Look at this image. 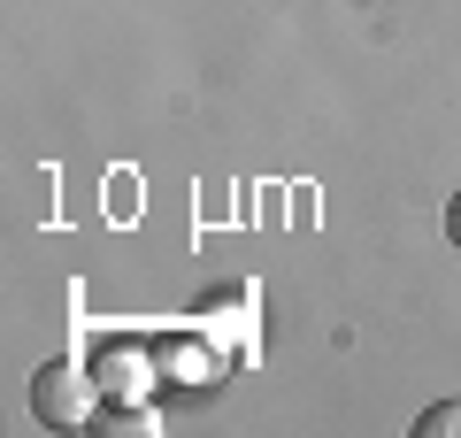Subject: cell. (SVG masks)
<instances>
[{"mask_svg": "<svg viewBox=\"0 0 461 438\" xmlns=\"http://www.w3.org/2000/svg\"><path fill=\"white\" fill-rule=\"evenodd\" d=\"M423 438H461V400H438V407H423V423H415Z\"/></svg>", "mask_w": 461, "mask_h": 438, "instance_id": "4", "label": "cell"}, {"mask_svg": "<svg viewBox=\"0 0 461 438\" xmlns=\"http://www.w3.org/2000/svg\"><path fill=\"white\" fill-rule=\"evenodd\" d=\"M446 239H454V246H461V193H454V200H446Z\"/></svg>", "mask_w": 461, "mask_h": 438, "instance_id": "5", "label": "cell"}, {"mask_svg": "<svg viewBox=\"0 0 461 438\" xmlns=\"http://www.w3.org/2000/svg\"><path fill=\"white\" fill-rule=\"evenodd\" d=\"M93 377H100V392H108V400H147V392H154V361L139 354L131 339L100 346V354H93Z\"/></svg>", "mask_w": 461, "mask_h": 438, "instance_id": "2", "label": "cell"}, {"mask_svg": "<svg viewBox=\"0 0 461 438\" xmlns=\"http://www.w3.org/2000/svg\"><path fill=\"white\" fill-rule=\"evenodd\" d=\"M100 431H108V438H154V431H162V415H154V400H115V407H100Z\"/></svg>", "mask_w": 461, "mask_h": 438, "instance_id": "3", "label": "cell"}, {"mask_svg": "<svg viewBox=\"0 0 461 438\" xmlns=\"http://www.w3.org/2000/svg\"><path fill=\"white\" fill-rule=\"evenodd\" d=\"M100 400H108V392H100L93 361H77V354L39 361V377H32V415L47 423V431H85Z\"/></svg>", "mask_w": 461, "mask_h": 438, "instance_id": "1", "label": "cell"}]
</instances>
